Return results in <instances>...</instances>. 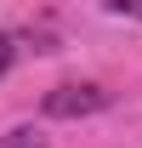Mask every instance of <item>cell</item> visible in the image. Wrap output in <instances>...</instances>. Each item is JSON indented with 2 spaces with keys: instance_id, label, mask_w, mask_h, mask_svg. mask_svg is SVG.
<instances>
[{
  "instance_id": "cell-3",
  "label": "cell",
  "mask_w": 142,
  "mask_h": 148,
  "mask_svg": "<svg viewBox=\"0 0 142 148\" xmlns=\"http://www.w3.org/2000/svg\"><path fill=\"white\" fill-rule=\"evenodd\" d=\"M17 34H0V80H6V69H12V63H17Z\"/></svg>"
},
{
  "instance_id": "cell-4",
  "label": "cell",
  "mask_w": 142,
  "mask_h": 148,
  "mask_svg": "<svg viewBox=\"0 0 142 148\" xmlns=\"http://www.w3.org/2000/svg\"><path fill=\"white\" fill-rule=\"evenodd\" d=\"M102 6L119 12V17H137V23H142V0H102Z\"/></svg>"
},
{
  "instance_id": "cell-1",
  "label": "cell",
  "mask_w": 142,
  "mask_h": 148,
  "mask_svg": "<svg viewBox=\"0 0 142 148\" xmlns=\"http://www.w3.org/2000/svg\"><path fill=\"white\" fill-rule=\"evenodd\" d=\"M108 103H114V91H102V86H51L46 91V120H85V114H102Z\"/></svg>"
},
{
  "instance_id": "cell-2",
  "label": "cell",
  "mask_w": 142,
  "mask_h": 148,
  "mask_svg": "<svg viewBox=\"0 0 142 148\" xmlns=\"http://www.w3.org/2000/svg\"><path fill=\"white\" fill-rule=\"evenodd\" d=\"M0 148H46V137L29 131V125H17V131H6V137H0Z\"/></svg>"
}]
</instances>
